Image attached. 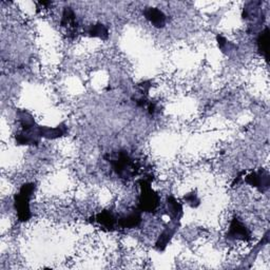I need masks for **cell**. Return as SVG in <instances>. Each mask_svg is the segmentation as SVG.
<instances>
[{
    "label": "cell",
    "instance_id": "cell-6",
    "mask_svg": "<svg viewBox=\"0 0 270 270\" xmlns=\"http://www.w3.org/2000/svg\"><path fill=\"white\" fill-rule=\"evenodd\" d=\"M38 133L40 135V137L55 139V138L63 136L64 134H67V127L63 124L60 126H57L55 128L38 127Z\"/></svg>",
    "mask_w": 270,
    "mask_h": 270
},
{
    "label": "cell",
    "instance_id": "cell-14",
    "mask_svg": "<svg viewBox=\"0 0 270 270\" xmlns=\"http://www.w3.org/2000/svg\"><path fill=\"white\" fill-rule=\"evenodd\" d=\"M186 201L189 203L190 205H192L193 207L195 206H197V205L199 204V199L197 198L196 195H193V193H191V195H188L186 197H185Z\"/></svg>",
    "mask_w": 270,
    "mask_h": 270
},
{
    "label": "cell",
    "instance_id": "cell-3",
    "mask_svg": "<svg viewBox=\"0 0 270 270\" xmlns=\"http://www.w3.org/2000/svg\"><path fill=\"white\" fill-rule=\"evenodd\" d=\"M158 206V196L150 188L149 183L142 185V195L139 197V208L143 211H153Z\"/></svg>",
    "mask_w": 270,
    "mask_h": 270
},
{
    "label": "cell",
    "instance_id": "cell-2",
    "mask_svg": "<svg viewBox=\"0 0 270 270\" xmlns=\"http://www.w3.org/2000/svg\"><path fill=\"white\" fill-rule=\"evenodd\" d=\"M113 169L121 178L132 177L136 173V167L132 160L126 153H120L116 157L111 160Z\"/></svg>",
    "mask_w": 270,
    "mask_h": 270
},
{
    "label": "cell",
    "instance_id": "cell-4",
    "mask_svg": "<svg viewBox=\"0 0 270 270\" xmlns=\"http://www.w3.org/2000/svg\"><path fill=\"white\" fill-rule=\"evenodd\" d=\"M228 236L231 239L247 240L250 239V232L242 222H240L238 219H233L229 227Z\"/></svg>",
    "mask_w": 270,
    "mask_h": 270
},
{
    "label": "cell",
    "instance_id": "cell-5",
    "mask_svg": "<svg viewBox=\"0 0 270 270\" xmlns=\"http://www.w3.org/2000/svg\"><path fill=\"white\" fill-rule=\"evenodd\" d=\"M245 181L252 187L260 188L261 190H264L267 189L269 186V177L266 172L260 171L248 175V177L245 179Z\"/></svg>",
    "mask_w": 270,
    "mask_h": 270
},
{
    "label": "cell",
    "instance_id": "cell-10",
    "mask_svg": "<svg viewBox=\"0 0 270 270\" xmlns=\"http://www.w3.org/2000/svg\"><path fill=\"white\" fill-rule=\"evenodd\" d=\"M167 204H168L169 214L174 219H179L181 215V213H183V207H181V205L172 196L168 198Z\"/></svg>",
    "mask_w": 270,
    "mask_h": 270
},
{
    "label": "cell",
    "instance_id": "cell-11",
    "mask_svg": "<svg viewBox=\"0 0 270 270\" xmlns=\"http://www.w3.org/2000/svg\"><path fill=\"white\" fill-rule=\"evenodd\" d=\"M88 33H89L90 36L92 37H98L102 39H105L109 35L108 29L105 28V26L102 25V23H96V25L91 26L89 30H88Z\"/></svg>",
    "mask_w": 270,
    "mask_h": 270
},
{
    "label": "cell",
    "instance_id": "cell-7",
    "mask_svg": "<svg viewBox=\"0 0 270 270\" xmlns=\"http://www.w3.org/2000/svg\"><path fill=\"white\" fill-rule=\"evenodd\" d=\"M145 16L154 27L162 28L165 26L166 15L161 10L156 8H149L145 11Z\"/></svg>",
    "mask_w": 270,
    "mask_h": 270
},
{
    "label": "cell",
    "instance_id": "cell-1",
    "mask_svg": "<svg viewBox=\"0 0 270 270\" xmlns=\"http://www.w3.org/2000/svg\"><path fill=\"white\" fill-rule=\"evenodd\" d=\"M35 191L34 184H26L20 188L18 195L15 196V209L20 221L26 222L31 218L30 199Z\"/></svg>",
    "mask_w": 270,
    "mask_h": 270
},
{
    "label": "cell",
    "instance_id": "cell-9",
    "mask_svg": "<svg viewBox=\"0 0 270 270\" xmlns=\"http://www.w3.org/2000/svg\"><path fill=\"white\" fill-rule=\"evenodd\" d=\"M96 221L108 229L114 228L116 223H119V220H116L115 215L111 211H103V212L97 214Z\"/></svg>",
    "mask_w": 270,
    "mask_h": 270
},
{
    "label": "cell",
    "instance_id": "cell-8",
    "mask_svg": "<svg viewBox=\"0 0 270 270\" xmlns=\"http://www.w3.org/2000/svg\"><path fill=\"white\" fill-rule=\"evenodd\" d=\"M140 222H142V218H140L139 212H131L125 216H122L120 220H119V224L122 228H134L137 227Z\"/></svg>",
    "mask_w": 270,
    "mask_h": 270
},
{
    "label": "cell",
    "instance_id": "cell-13",
    "mask_svg": "<svg viewBox=\"0 0 270 270\" xmlns=\"http://www.w3.org/2000/svg\"><path fill=\"white\" fill-rule=\"evenodd\" d=\"M174 234V231H172L171 229H166L165 231H164L160 238H158L157 242H156V247L158 250H164L166 248V246L169 244L170 240L172 239Z\"/></svg>",
    "mask_w": 270,
    "mask_h": 270
},
{
    "label": "cell",
    "instance_id": "cell-12",
    "mask_svg": "<svg viewBox=\"0 0 270 270\" xmlns=\"http://www.w3.org/2000/svg\"><path fill=\"white\" fill-rule=\"evenodd\" d=\"M268 45H269V30L265 29L261 34L259 38H257V46H259V51L263 55H265L267 58V52H268Z\"/></svg>",
    "mask_w": 270,
    "mask_h": 270
}]
</instances>
